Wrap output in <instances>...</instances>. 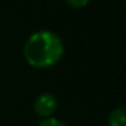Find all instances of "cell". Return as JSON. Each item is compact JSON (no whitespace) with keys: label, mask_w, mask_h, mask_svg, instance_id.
Listing matches in <instances>:
<instances>
[{"label":"cell","mask_w":126,"mask_h":126,"mask_svg":"<svg viewBox=\"0 0 126 126\" xmlns=\"http://www.w3.org/2000/svg\"><path fill=\"white\" fill-rule=\"evenodd\" d=\"M65 47L60 35L50 30L31 34L23 47V56L33 68L45 69L56 65L63 58Z\"/></svg>","instance_id":"cell-1"},{"label":"cell","mask_w":126,"mask_h":126,"mask_svg":"<svg viewBox=\"0 0 126 126\" xmlns=\"http://www.w3.org/2000/svg\"><path fill=\"white\" fill-rule=\"evenodd\" d=\"M57 106V98L50 92H44L39 96H37L34 102V111L41 118H50L56 112Z\"/></svg>","instance_id":"cell-2"},{"label":"cell","mask_w":126,"mask_h":126,"mask_svg":"<svg viewBox=\"0 0 126 126\" xmlns=\"http://www.w3.org/2000/svg\"><path fill=\"white\" fill-rule=\"evenodd\" d=\"M107 126H126V106H119L110 112Z\"/></svg>","instance_id":"cell-3"},{"label":"cell","mask_w":126,"mask_h":126,"mask_svg":"<svg viewBox=\"0 0 126 126\" xmlns=\"http://www.w3.org/2000/svg\"><path fill=\"white\" fill-rule=\"evenodd\" d=\"M38 126H66V125L63 122V121L50 117V118H44V119L39 122Z\"/></svg>","instance_id":"cell-4"},{"label":"cell","mask_w":126,"mask_h":126,"mask_svg":"<svg viewBox=\"0 0 126 126\" xmlns=\"http://www.w3.org/2000/svg\"><path fill=\"white\" fill-rule=\"evenodd\" d=\"M68 6L71 8H75V10H80V8H84L88 3H90V0H65Z\"/></svg>","instance_id":"cell-5"}]
</instances>
